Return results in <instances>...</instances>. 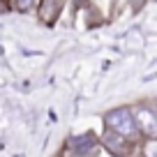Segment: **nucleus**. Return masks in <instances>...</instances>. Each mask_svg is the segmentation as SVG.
<instances>
[{"instance_id":"nucleus-1","label":"nucleus","mask_w":157,"mask_h":157,"mask_svg":"<svg viewBox=\"0 0 157 157\" xmlns=\"http://www.w3.org/2000/svg\"><path fill=\"white\" fill-rule=\"evenodd\" d=\"M104 129H111V132L120 134V136L129 139L134 143H141L146 141L141 134V127L136 123V116H134V106H116V109H109L104 113Z\"/></svg>"},{"instance_id":"nucleus-2","label":"nucleus","mask_w":157,"mask_h":157,"mask_svg":"<svg viewBox=\"0 0 157 157\" xmlns=\"http://www.w3.org/2000/svg\"><path fill=\"white\" fill-rule=\"evenodd\" d=\"M67 146L72 157H97L102 150V136H97L95 132H83L72 136L67 141Z\"/></svg>"},{"instance_id":"nucleus-3","label":"nucleus","mask_w":157,"mask_h":157,"mask_svg":"<svg viewBox=\"0 0 157 157\" xmlns=\"http://www.w3.org/2000/svg\"><path fill=\"white\" fill-rule=\"evenodd\" d=\"M141 143H134V141H129V139L120 136V134L111 132V129H104V134H102V148L111 157H132V152L136 150Z\"/></svg>"},{"instance_id":"nucleus-4","label":"nucleus","mask_w":157,"mask_h":157,"mask_svg":"<svg viewBox=\"0 0 157 157\" xmlns=\"http://www.w3.org/2000/svg\"><path fill=\"white\" fill-rule=\"evenodd\" d=\"M134 116L141 127V134L146 141H157V109L150 102H141L134 106Z\"/></svg>"},{"instance_id":"nucleus-5","label":"nucleus","mask_w":157,"mask_h":157,"mask_svg":"<svg viewBox=\"0 0 157 157\" xmlns=\"http://www.w3.org/2000/svg\"><path fill=\"white\" fill-rule=\"evenodd\" d=\"M69 0H39V7H37V21L46 28H53L56 23L60 21L65 7H67Z\"/></svg>"},{"instance_id":"nucleus-6","label":"nucleus","mask_w":157,"mask_h":157,"mask_svg":"<svg viewBox=\"0 0 157 157\" xmlns=\"http://www.w3.org/2000/svg\"><path fill=\"white\" fill-rule=\"evenodd\" d=\"M39 0H14V12L19 14H30V12H37Z\"/></svg>"},{"instance_id":"nucleus-7","label":"nucleus","mask_w":157,"mask_h":157,"mask_svg":"<svg viewBox=\"0 0 157 157\" xmlns=\"http://www.w3.org/2000/svg\"><path fill=\"white\" fill-rule=\"evenodd\" d=\"M93 7V0H69V14L72 19H76V14L81 10H90Z\"/></svg>"},{"instance_id":"nucleus-8","label":"nucleus","mask_w":157,"mask_h":157,"mask_svg":"<svg viewBox=\"0 0 157 157\" xmlns=\"http://www.w3.org/2000/svg\"><path fill=\"white\" fill-rule=\"evenodd\" d=\"M129 2V10H132V14H139V12L143 10V7L148 5V2H152V0H127Z\"/></svg>"},{"instance_id":"nucleus-9","label":"nucleus","mask_w":157,"mask_h":157,"mask_svg":"<svg viewBox=\"0 0 157 157\" xmlns=\"http://www.w3.org/2000/svg\"><path fill=\"white\" fill-rule=\"evenodd\" d=\"M150 104H152V106L157 109V97H152V99H150Z\"/></svg>"},{"instance_id":"nucleus-10","label":"nucleus","mask_w":157,"mask_h":157,"mask_svg":"<svg viewBox=\"0 0 157 157\" xmlns=\"http://www.w3.org/2000/svg\"><path fill=\"white\" fill-rule=\"evenodd\" d=\"M152 2H157V0H152Z\"/></svg>"}]
</instances>
